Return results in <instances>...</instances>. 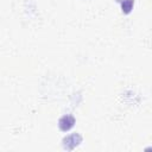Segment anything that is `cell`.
Masks as SVG:
<instances>
[{
	"instance_id": "3957f363",
	"label": "cell",
	"mask_w": 152,
	"mask_h": 152,
	"mask_svg": "<svg viewBox=\"0 0 152 152\" xmlns=\"http://www.w3.org/2000/svg\"><path fill=\"white\" fill-rule=\"evenodd\" d=\"M133 7V0H124L121 2V8H122V12L124 13H129Z\"/></svg>"
},
{
	"instance_id": "7a4b0ae2",
	"label": "cell",
	"mask_w": 152,
	"mask_h": 152,
	"mask_svg": "<svg viewBox=\"0 0 152 152\" xmlns=\"http://www.w3.org/2000/svg\"><path fill=\"white\" fill-rule=\"evenodd\" d=\"M63 141H64V147L66 150H72L81 142V137L78 134H71V135H68Z\"/></svg>"
},
{
	"instance_id": "6da1fadb",
	"label": "cell",
	"mask_w": 152,
	"mask_h": 152,
	"mask_svg": "<svg viewBox=\"0 0 152 152\" xmlns=\"http://www.w3.org/2000/svg\"><path fill=\"white\" fill-rule=\"evenodd\" d=\"M74 125H75V118L72 115H64L58 121V127L63 132L69 131L70 128L74 127Z\"/></svg>"
}]
</instances>
